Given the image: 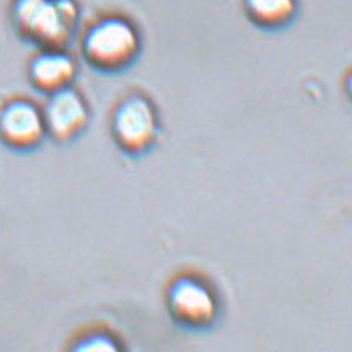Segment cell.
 <instances>
[{"label":"cell","mask_w":352,"mask_h":352,"mask_svg":"<svg viewBox=\"0 0 352 352\" xmlns=\"http://www.w3.org/2000/svg\"><path fill=\"white\" fill-rule=\"evenodd\" d=\"M75 0H15V29L42 49H65L78 25Z\"/></svg>","instance_id":"6da1fadb"},{"label":"cell","mask_w":352,"mask_h":352,"mask_svg":"<svg viewBox=\"0 0 352 352\" xmlns=\"http://www.w3.org/2000/svg\"><path fill=\"white\" fill-rule=\"evenodd\" d=\"M140 34L130 20L105 17L87 30L82 54L94 69L100 72L125 70L138 57Z\"/></svg>","instance_id":"7a4b0ae2"},{"label":"cell","mask_w":352,"mask_h":352,"mask_svg":"<svg viewBox=\"0 0 352 352\" xmlns=\"http://www.w3.org/2000/svg\"><path fill=\"white\" fill-rule=\"evenodd\" d=\"M166 309L176 326L203 333L218 322L219 299L210 283L196 274H179L168 284Z\"/></svg>","instance_id":"3957f363"},{"label":"cell","mask_w":352,"mask_h":352,"mask_svg":"<svg viewBox=\"0 0 352 352\" xmlns=\"http://www.w3.org/2000/svg\"><path fill=\"white\" fill-rule=\"evenodd\" d=\"M160 131L158 111L145 95L131 94L115 107L111 115V137L126 157L138 158L153 150Z\"/></svg>","instance_id":"277c9868"},{"label":"cell","mask_w":352,"mask_h":352,"mask_svg":"<svg viewBox=\"0 0 352 352\" xmlns=\"http://www.w3.org/2000/svg\"><path fill=\"white\" fill-rule=\"evenodd\" d=\"M42 113L47 135L58 143L72 142L80 137L90 122V110L85 98L72 87L50 94Z\"/></svg>","instance_id":"5b68a950"},{"label":"cell","mask_w":352,"mask_h":352,"mask_svg":"<svg viewBox=\"0 0 352 352\" xmlns=\"http://www.w3.org/2000/svg\"><path fill=\"white\" fill-rule=\"evenodd\" d=\"M45 135L43 113L29 100H14L0 111V138L14 150H34Z\"/></svg>","instance_id":"8992f818"},{"label":"cell","mask_w":352,"mask_h":352,"mask_svg":"<svg viewBox=\"0 0 352 352\" xmlns=\"http://www.w3.org/2000/svg\"><path fill=\"white\" fill-rule=\"evenodd\" d=\"M77 77V63L63 49H43L32 58L29 78L37 90L54 94L72 87Z\"/></svg>","instance_id":"52a82bcc"},{"label":"cell","mask_w":352,"mask_h":352,"mask_svg":"<svg viewBox=\"0 0 352 352\" xmlns=\"http://www.w3.org/2000/svg\"><path fill=\"white\" fill-rule=\"evenodd\" d=\"M248 19L261 29H281L298 12L296 0H245Z\"/></svg>","instance_id":"ba28073f"},{"label":"cell","mask_w":352,"mask_h":352,"mask_svg":"<svg viewBox=\"0 0 352 352\" xmlns=\"http://www.w3.org/2000/svg\"><path fill=\"white\" fill-rule=\"evenodd\" d=\"M77 351H118L120 346L110 336L105 334H91L90 338L83 339L82 342L75 346Z\"/></svg>","instance_id":"9c48e42d"}]
</instances>
